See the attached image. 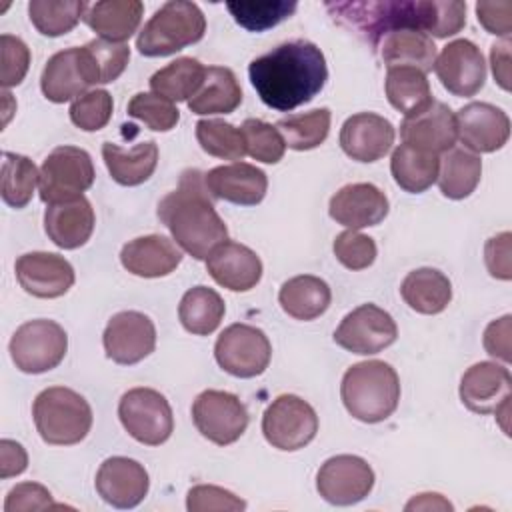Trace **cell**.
<instances>
[{
	"label": "cell",
	"mask_w": 512,
	"mask_h": 512,
	"mask_svg": "<svg viewBox=\"0 0 512 512\" xmlns=\"http://www.w3.org/2000/svg\"><path fill=\"white\" fill-rule=\"evenodd\" d=\"M338 22L358 30L374 46L400 28L420 30L434 38L458 34L466 24V2L458 0H378L326 4Z\"/></svg>",
	"instance_id": "obj_1"
},
{
	"label": "cell",
	"mask_w": 512,
	"mask_h": 512,
	"mask_svg": "<svg viewBox=\"0 0 512 512\" xmlns=\"http://www.w3.org/2000/svg\"><path fill=\"white\" fill-rule=\"evenodd\" d=\"M250 82L260 100L278 112L308 104L326 84L328 68L322 50L308 40H290L254 58Z\"/></svg>",
	"instance_id": "obj_2"
},
{
	"label": "cell",
	"mask_w": 512,
	"mask_h": 512,
	"mask_svg": "<svg viewBox=\"0 0 512 512\" xmlns=\"http://www.w3.org/2000/svg\"><path fill=\"white\" fill-rule=\"evenodd\" d=\"M158 218L176 244L196 260H206L218 244L228 240V228L208 196L200 170L182 172L178 188L160 200Z\"/></svg>",
	"instance_id": "obj_3"
},
{
	"label": "cell",
	"mask_w": 512,
	"mask_h": 512,
	"mask_svg": "<svg viewBox=\"0 0 512 512\" xmlns=\"http://www.w3.org/2000/svg\"><path fill=\"white\" fill-rule=\"evenodd\" d=\"M340 396L352 418L376 424L392 416L398 408L400 378L396 370L382 360L358 362L344 372Z\"/></svg>",
	"instance_id": "obj_4"
},
{
	"label": "cell",
	"mask_w": 512,
	"mask_h": 512,
	"mask_svg": "<svg viewBox=\"0 0 512 512\" xmlns=\"http://www.w3.org/2000/svg\"><path fill=\"white\" fill-rule=\"evenodd\" d=\"M32 416L40 438L52 446L78 444L92 428L90 404L84 396L64 386L42 390L32 404Z\"/></svg>",
	"instance_id": "obj_5"
},
{
	"label": "cell",
	"mask_w": 512,
	"mask_h": 512,
	"mask_svg": "<svg viewBox=\"0 0 512 512\" xmlns=\"http://www.w3.org/2000/svg\"><path fill=\"white\" fill-rule=\"evenodd\" d=\"M206 32V18L198 4L186 0H170L162 4L144 24L136 38L142 56H170L196 44Z\"/></svg>",
	"instance_id": "obj_6"
},
{
	"label": "cell",
	"mask_w": 512,
	"mask_h": 512,
	"mask_svg": "<svg viewBox=\"0 0 512 512\" xmlns=\"http://www.w3.org/2000/svg\"><path fill=\"white\" fill-rule=\"evenodd\" d=\"M94 182L92 158L84 148L58 146L42 162L38 188L46 204L66 202L82 196Z\"/></svg>",
	"instance_id": "obj_7"
},
{
	"label": "cell",
	"mask_w": 512,
	"mask_h": 512,
	"mask_svg": "<svg viewBox=\"0 0 512 512\" xmlns=\"http://www.w3.org/2000/svg\"><path fill=\"white\" fill-rule=\"evenodd\" d=\"M8 348L18 370L26 374H42L64 360L68 336L58 322L38 318L24 322L14 332Z\"/></svg>",
	"instance_id": "obj_8"
},
{
	"label": "cell",
	"mask_w": 512,
	"mask_h": 512,
	"mask_svg": "<svg viewBox=\"0 0 512 512\" xmlns=\"http://www.w3.org/2000/svg\"><path fill=\"white\" fill-rule=\"evenodd\" d=\"M124 430L146 446L164 444L174 432V414L168 400L152 388H132L118 404Z\"/></svg>",
	"instance_id": "obj_9"
},
{
	"label": "cell",
	"mask_w": 512,
	"mask_h": 512,
	"mask_svg": "<svg viewBox=\"0 0 512 512\" xmlns=\"http://www.w3.org/2000/svg\"><path fill=\"white\" fill-rule=\"evenodd\" d=\"M318 416L314 408L294 394H282L262 416V434L278 450L294 452L314 440Z\"/></svg>",
	"instance_id": "obj_10"
},
{
	"label": "cell",
	"mask_w": 512,
	"mask_h": 512,
	"mask_svg": "<svg viewBox=\"0 0 512 512\" xmlns=\"http://www.w3.org/2000/svg\"><path fill=\"white\" fill-rule=\"evenodd\" d=\"M214 358L236 378L260 376L272 358L268 336L250 324H230L214 344Z\"/></svg>",
	"instance_id": "obj_11"
},
{
	"label": "cell",
	"mask_w": 512,
	"mask_h": 512,
	"mask_svg": "<svg viewBox=\"0 0 512 512\" xmlns=\"http://www.w3.org/2000/svg\"><path fill=\"white\" fill-rule=\"evenodd\" d=\"M192 420L204 438L228 446L246 432L248 410L232 392L204 390L192 404Z\"/></svg>",
	"instance_id": "obj_12"
},
{
	"label": "cell",
	"mask_w": 512,
	"mask_h": 512,
	"mask_svg": "<svg viewBox=\"0 0 512 512\" xmlns=\"http://www.w3.org/2000/svg\"><path fill=\"white\" fill-rule=\"evenodd\" d=\"M398 338L394 318L376 304H362L348 312L334 332V342L352 354H378Z\"/></svg>",
	"instance_id": "obj_13"
},
{
	"label": "cell",
	"mask_w": 512,
	"mask_h": 512,
	"mask_svg": "<svg viewBox=\"0 0 512 512\" xmlns=\"http://www.w3.org/2000/svg\"><path fill=\"white\" fill-rule=\"evenodd\" d=\"M374 488V470L354 454L328 458L316 474L318 494L336 506H352L364 500Z\"/></svg>",
	"instance_id": "obj_14"
},
{
	"label": "cell",
	"mask_w": 512,
	"mask_h": 512,
	"mask_svg": "<svg viewBox=\"0 0 512 512\" xmlns=\"http://www.w3.org/2000/svg\"><path fill=\"white\" fill-rule=\"evenodd\" d=\"M102 342L106 356L112 362L130 366L154 352L156 328L146 314L124 310L110 318Z\"/></svg>",
	"instance_id": "obj_15"
},
{
	"label": "cell",
	"mask_w": 512,
	"mask_h": 512,
	"mask_svg": "<svg viewBox=\"0 0 512 512\" xmlns=\"http://www.w3.org/2000/svg\"><path fill=\"white\" fill-rule=\"evenodd\" d=\"M442 86L454 96H474L486 82V62L480 48L466 40L448 42L434 62Z\"/></svg>",
	"instance_id": "obj_16"
},
{
	"label": "cell",
	"mask_w": 512,
	"mask_h": 512,
	"mask_svg": "<svg viewBox=\"0 0 512 512\" xmlns=\"http://www.w3.org/2000/svg\"><path fill=\"white\" fill-rule=\"evenodd\" d=\"M456 138L472 152L500 150L510 136V120L504 110L488 102H470L456 114Z\"/></svg>",
	"instance_id": "obj_17"
},
{
	"label": "cell",
	"mask_w": 512,
	"mask_h": 512,
	"mask_svg": "<svg viewBox=\"0 0 512 512\" xmlns=\"http://www.w3.org/2000/svg\"><path fill=\"white\" fill-rule=\"evenodd\" d=\"M146 468L126 456L106 458L96 472V492L114 508H134L148 494Z\"/></svg>",
	"instance_id": "obj_18"
},
{
	"label": "cell",
	"mask_w": 512,
	"mask_h": 512,
	"mask_svg": "<svg viewBox=\"0 0 512 512\" xmlns=\"http://www.w3.org/2000/svg\"><path fill=\"white\" fill-rule=\"evenodd\" d=\"M402 142L430 152V154H444L454 148L456 142V120L454 112L438 100H432L426 108L416 114L404 116L400 124Z\"/></svg>",
	"instance_id": "obj_19"
},
{
	"label": "cell",
	"mask_w": 512,
	"mask_h": 512,
	"mask_svg": "<svg viewBox=\"0 0 512 512\" xmlns=\"http://www.w3.org/2000/svg\"><path fill=\"white\" fill-rule=\"evenodd\" d=\"M16 278L24 292L36 298L64 296L74 284L72 264L52 252H28L16 260Z\"/></svg>",
	"instance_id": "obj_20"
},
{
	"label": "cell",
	"mask_w": 512,
	"mask_h": 512,
	"mask_svg": "<svg viewBox=\"0 0 512 512\" xmlns=\"http://www.w3.org/2000/svg\"><path fill=\"white\" fill-rule=\"evenodd\" d=\"M512 378L508 368L496 362L472 364L460 380V400L476 414H496L510 402Z\"/></svg>",
	"instance_id": "obj_21"
},
{
	"label": "cell",
	"mask_w": 512,
	"mask_h": 512,
	"mask_svg": "<svg viewBox=\"0 0 512 512\" xmlns=\"http://www.w3.org/2000/svg\"><path fill=\"white\" fill-rule=\"evenodd\" d=\"M386 194L368 182L346 184L330 198V218L348 230L380 224L388 216Z\"/></svg>",
	"instance_id": "obj_22"
},
{
	"label": "cell",
	"mask_w": 512,
	"mask_h": 512,
	"mask_svg": "<svg viewBox=\"0 0 512 512\" xmlns=\"http://www.w3.org/2000/svg\"><path fill=\"white\" fill-rule=\"evenodd\" d=\"M394 144V126L380 114L358 112L340 128V146L356 162H376Z\"/></svg>",
	"instance_id": "obj_23"
},
{
	"label": "cell",
	"mask_w": 512,
	"mask_h": 512,
	"mask_svg": "<svg viewBox=\"0 0 512 512\" xmlns=\"http://www.w3.org/2000/svg\"><path fill=\"white\" fill-rule=\"evenodd\" d=\"M204 182L208 192L214 198H220L238 206L260 204L268 190L266 174L248 162H232L226 166H216L204 174Z\"/></svg>",
	"instance_id": "obj_24"
},
{
	"label": "cell",
	"mask_w": 512,
	"mask_h": 512,
	"mask_svg": "<svg viewBox=\"0 0 512 512\" xmlns=\"http://www.w3.org/2000/svg\"><path fill=\"white\" fill-rule=\"evenodd\" d=\"M208 274L232 292H248L262 278V262L254 250L244 244L226 240L206 258Z\"/></svg>",
	"instance_id": "obj_25"
},
{
	"label": "cell",
	"mask_w": 512,
	"mask_h": 512,
	"mask_svg": "<svg viewBox=\"0 0 512 512\" xmlns=\"http://www.w3.org/2000/svg\"><path fill=\"white\" fill-rule=\"evenodd\" d=\"M94 222L92 204L84 196L48 204L44 212V230L48 238L64 250L84 246L94 232Z\"/></svg>",
	"instance_id": "obj_26"
},
{
	"label": "cell",
	"mask_w": 512,
	"mask_h": 512,
	"mask_svg": "<svg viewBox=\"0 0 512 512\" xmlns=\"http://www.w3.org/2000/svg\"><path fill=\"white\" fill-rule=\"evenodd\" d=\"M120 262L134 276L160 278L176 270L182 262V252L166 236L148 234L126 242L120 252Z\"/></svg>",
	"instance_id": "obj_27"
},
{
	"label": "cell",
	"mask_w": 512,
	"mask_h": 512,
	"mask_svg": "<svg viewBox=\"0 0 512 512\" xmlns=\"http://www.w3.org/2000/svg\"><path fill=\"white\" fill-rule=\"evenodd\" d=\"M144 4L138 0H102L86 6L82 20L104 40H128L140 26Z\"/></svg>",
	"instance_id": "obj_28"
},
{
	"label": "cell",
	"mask_w": 512,
	"mask_h": 512,
	"mask_svg": "<svg viewBox=\"0 0 512 512\" xmlns=\"http://www.w3.org/2000/svg\"><path fill=\"white\" fill-rule=\"evenodd\" d=\"M380 58L388 68L392 66H412L424 74L434 68L436 46L432 38L420 30L400 28L390 30L378 40Z\"/></svg>",
	"instance_id": "obj_29"
},
{
	"label": "cell",
	"mask_w": 512,
	"mask_h": 512,
	"mask_svg": "<svg viewBox=\"0 0 512 512\" xmlns=\"http://www.w3.org/2000/svg\"><path fill=\"white\" fill-rule=\"evenodd\" d=\"M102 158L114 182L122 186H138L154 174L158 164V146L156 142L146 140L124 150L118 144L104 142Z\"/></svg>",
	"instance_id": "obj_30"
},
{
	"label": "cell",
	"mask_w": 512,
	"mask_h": 512,
	"mask_svg": "<svg viewBox=\"0 0 512 512\" xmlns=\"http://www.w3.org/2000/svg\"><path fill=\"white\" fill-rule=\"evenodd\" d=\"M40 88L42 94L56 104L68 102L88 92L90 84L84 78L78 48L60 50L46 62L40 76Z\"/></svg>",
	"instance_id": "obj_31"
},
{
	"label": "cell",
	"mask_w": 512,
	"mask_h": 512,
	"mask_svg": "<svg viewBox=\"0 0 512 512\" xmlns=\"http://www.w3.org/2000/svg\"><path fill=\"white\" fill-rule=\"evenodd\" d=\"M242 102V88L236 74L224 66H208L204 82L198 92L188 100V108L194 114H230Z\"/></svg>",
	"instance_id": "obj_32"
},
{
	"label": "cell",
	"mask_w": 512,
	"mask_h": 512,
	"mask_svg": "<svg viewBox=\"0 0 512 512\" xmlns=\"http://www.w3.org/2000/svg\"><path fill=\"white\" fill-rule=\"evenodd\" d=\"M332 300L330 286L312 274H302L286 280L278 292L282 310L294 320H314L322 316Z\"/></svg>",
	"instance_id": "obj_33"
},
{
	"label": "cell",
	"mask_w": 512,
	"mask_h": 512,
	"mask_svg": "<svg viewBox=\"0 0 512 512\" xmlns=\"http://www.w3.org/2000/svg\"><path fill=\"white\" fill-rule=\"evenodd\" d=\"M404 302L420 314H440L452 300V284L436 268H416L400 284Z\"/></svg>",
	"instance_id": "obj_34"
},
{
	"label": "cell",
	"mask_w": 512,
	"mask_h": 512,
	"mask_svg": "<svg viewBox=\"0 0 512 512\" xmlns=\"http://www.w3.org/2000/svg\"><path fill=\"white\" fill-rule=\"evenodd\" d=\"M482 176V160L466 148H450L440 158L438 186L440 192L450 200L468 198Z\"/></svg>",
	"instance_id": "obj_35"
},
{
	"label": "cell",
	"mask_w": 512,
	"mask_h": 512,
	"mask_svg": "<svg viewBox=\"0 0 512 512\" xmlns=\"http://www.w3.org/2000/svg\"><path fill=\"white\" fill-rule=\"evenodd\" d=\"M80 66L90 86L114 82L128 66L130 48L122 42L94 38L78 48Z\"/></svg>",
	"instance_id": "obj_36"
},
{
	"label": "cell",
	"mask_w": 512,
	"mask_h": 512,
	"mask_svg": "<svg viewBox=\"0 0 512 512\" xmlns=\"http://www.w3.org/2000/svg\"><path fill=\"white\" fill-rule=\"evenodd\" d=\"M384 88L388 102L404 116L420 112L434 100L426 74L412 66L388 68Z\"/></svg>",
	"instance_id": "obj_37"
},
{
	"label": "cell",
	"mask_w": 512,
	"mask_h": 512,
	"mask_svg": "<svg viewBox=\"0 0 512 512\" xmlns=\"http://www.w3.org/2000/svg\"><path fill=\"white\" fill-rule=\"evenodd\" d=\"M440 158L436 154L412 148L408 144H400L392 152L390 172L394 182L412 194H420L428 190L438 178Z\"/></svg>",
	"instance_id": "obj_38"
},
{
	"label": "cell",
	"mask_w": 512,
	"mask_h": 512,
	"mask_svg": "<svg viewBox=\"0 0 512 512\" xmlns=\"http://www.w3.org/2000/svg\"><path fill=\"white\" fill-rule=\"evenodd\" d=\"M224 312H226V306L222 296L208 286L190 288L182 296L178 306V318L184 330L196 336L212 334L220 326Z\"/></svg>",
	"instance_id": "obj_39"
},
{
	"label": "cell",
	"mask_w": 512,
	"mask_h": 512,
	"mask_svg": "<svg viewBox=\"0 0 512 512\" xmlns=\"http://www.w3.org/2000/svg\"><path fill=\"white\" fill-rule=\"evenodd\" d=\"M204 74L206 68L196 58L182 56L154 72L150 78V88L154 94L170 102H188L202 86Z\"/></svg>",
	"instance_id": "obj_40"
},
{
	"label": "cell",
	"mask_w": 512,
	"mask_h": 512,
	"mask_svg": "<svg viewBox=\"0 0 512 512\" xmlns=\"http://www.w3.org/2000/svg\"><path fill=\"white\" fill-rule=\"evenodd\" d=\"M278 132L292 150H312L320 146L330 132V110L316 108L304 114H290L276 122Z\"/></svg>",
	"instance_id": "obj_41"
},
{
	"label": "cell",
	"mask_w": 512,
	"mask_h": 512,
	"mask_svg": "<svg viewBox=\"0 0 512 512\" xmlns=\"http://www.w3.org/2000/svg\"><path fill=\"white\" fill-rule=\"evenodd\" d=\"M86 6L88 4L82 0H32L28 4V14L40 34L56 38L68 34L80 22Z\"/></svg>",
	"instance_id": "obj_42"
},
{
	"label": "cell",
	"mask_w": 512,
	"mask_h": 512,
	"mask_svg": "<svg viewBox=\"0 0 512 512\" xmlns=\"http://www.w3.org/2000/svg\"><path fill=\"white\" fill-rule=\"evenodd\" d=\"M2 158V200L12 208H24L32 200L40 172L28 156L4 152Z\"/></svg>",
	"instance_id": "obj_43"
},
{
	"label": "cell",
	"mask_w": 512,
	"mask_h": 512,
	"mask_svg": "<svg viewBox=\"0 0 512 512\" xmlns=\"http://www.w3.org/2000/svg\"><path fill=\"white\" fill-rule=\"evenodd\" d=\"M196 140L206 154L222 160H242L246 156V142L242 130L218 118L198 120Z\"/></svg>",
	"instance_id": "obj_44"
},
{
	"label": "cell",
	"mask_w": 512,
	"mask_h": 512,
	"mask_svg": "<svg viewBox=\"0 0 512 512\" xmlns=\"http://www.w3.org/2000/svg\"><path fill=\"white\" fill-rule=\"evenodd\" d=\"M228 12L234 16L236 24L250 32H264L274 28L282 20L290 18L298 4L288 0H252V2H228Z\"/></svg>",
	"instance_id": "obj_45"
},
{
	"label": "cell",
	"mask_w": 512,
	"mask_h": 512,
	"mask_svg": "<svg viewBox=\"0 0 512 512\" xmlns=\"http://www.w3.org/2000/svg\"><path fill=\"white\" fill-rule=\"evenodd\" d=\"M242 134L246 142V154L264 164H276L286 152V142L276 126L258 120L246 118L242 124Z\"/></svg>",
	"instance_id": "obj_46"
},
{
	"label": "cell",
	"mask_w": 512,
	"mask_h": 512,
	"mask_svg": "<svg viewBox=\"0 0 512 512\" xmlns=\"http://www.w3.org/2000/svg\"><path fill=\"white\" fill-rule=\"evenodd\" d=\"M128 114L132 118H138L150 130H156V132H168L180 120L178 108L170 100L152 92L134 94L132 100L128 102Z\"/></svg>",
	"instance_id": "obj_47"
},
{
	"label": "cell",
	"mask_w": 512,
	"mask_h": 512,
	"mask_svg": "<svg viewBox=\"0 0 512 512\" xmlns=\"http://www.w3.org/2000/svg\"><path fill=\"white\" fill-rule=\"evenodd\" d=\"M112 96L108 90H88L70 106V120L84 132L102 130L112 118Z\"/></svg>",
	"instance_id": "obj_48"
},
{
	"label": "cell",
	"mask_w": 512,
	"mask_h": 512,
	"mask_svg": "<svg viewBox=\"0 0 512 512\" xmlns=\"http://www.w3.org/2000/svg\"><path fill=\"white\" fill-rule=\"evenodd\" d=\"M376 242L358 230H346L334 240V254L348 270H364L376 260Z\"/></svg>",
	"instance_id": "obj_49"
},
{
	"label": "cell",
	"mask_w": 512,
	"mask_h": 512,
	"mask_svg": "<svg viewBox=\"0 0 512 512\" xmlns=\"http://www.w3.org/2000/svg\"><path fill=\"white\" fill-rule=\"evenodd\" d=\"M0 56H2V68H0V84L2 88L18 86L30 66V50L18 36L2 34L0 36Z\"/></svg>",
	"instance_id": "obj_50"
},
{
	"label": "cell",
	"mask_w": 512,
	"mask_h": 512,
	"mask_svg": "<svg viewBox=\"0 0 512 512\" xmlns=\"http://www.w3.org/2000/svg\"><path fill=\"white\" fill-rule=\"evenodd\" d=\"M186 508L190 512H206V510H244L246 502L232 494L230 490H224L220 486L212 484H198L188 490Z\"/></svg>",
	"instance_id": "obj_51"
},
{
	"label": "cell",
	"mask_w": 512,
	"mask_h": 512,
	"mask_svg": "<svg viewBox=\"0 0 512 512\" xmlns=\"http://www.w3.org/2000/svg\"><path fill=\"white\" fill-rule=\"evenodd\" d=\"M48 508H60V506L54 504L48 488L36 482L16 484L8 492L4 502V512H30V510H48Z\"/></svg>",
	"instance_id": "obj_52"
},
{
	"label": "cell",
	"mask_w": 512,
	"mask_h": 512,
	"mask_svg": "<svg viewBox=\"0 0 512 512\" xmlns=\"http://www.w3.org/2000/svg\"><path fill=\"white\" fill-rule=\"evenodd\" d=\"M478 22L496 36H502L508 40L512 32V2L500 0V2H478L476 4Z\"/></svg>",
	"instance_id": "obj_53"
},
{
	"label": "cell",
	"mask_w": 512,
	"mask_h": 512,
	"mask_svg": "<svg viewBox=\"0 0 512 512\" xmlns=\"http://www.w3.org/2000/svg\"><path fill=\"white\" fill-rule=\"evenodd\" d=\"M510 232H500L492 236L484 246V260L490 276L498 280L512 278V262H510Z\"/></svg>",
	"instance_id": "obj_54"
},
{
	"label": "cell",
	"mask_w": 512,
	"mask_h": 512,
	"mask_svg": "<svg viewBox=\"0 0 512 512\" xmlns=\"http://www.w3.org/2000/svg\"><path fill=\"white\" fill-rule=\"evenodd\" d=\"M510 320H512V316L506 314V316L490 322L484 330L486 352L502 362H510Z\"/></svg>",
	"instance_id": "obj_55"
},
{
	"label": "cell",
	"mask_w": 512,
	"mask_h": 512,
	"mask_svg": "<svg viewBox=\"0 0 512 512\" xmlns=\"http://www.w3.org/2000/svg\"><path fill=\"white\" fill-rule=\"evenodd\" d=\"M28 466V454L22 444L14 440H0V478L18 476Z\"/></svg>",
	"instance_id": "obj_56"
},
{
	"label": "cell",
	"mask_w": 512,
	"mask_h": 512,
	"mask_svg": "<svg viewBox=\"0 0 512 512\" xmlns=\"http://www.w3.org/2000/svg\"><path fill=\"white\" fill-rule=\"evenodd\" d=\"M490 64H492V74L498 86L502 90H510V40L492 44Z\"/></svg>",
	"instance_id": "obj_57"
},
{
	"label": "cell",
	"mask_w": 512,
	"mask_h": 512,
	"mask_svg": "<svg viewBox=\"0 0 512 512\" xmlns=\"http://www.w3.org/2000/svg\"><path fill=\"white\" fill-rule=\"evenodd\" d=\"M406 510H452V504L440 494H418L406 504Z\"/></svg>",
	"instance_id": "obj_58"
}]
</instances>
